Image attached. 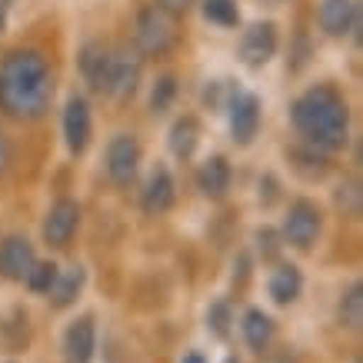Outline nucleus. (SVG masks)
Wrapping results in <instances>:
<instances>
[{"instance_id": "obj_3", "label": "nucleus", "mask_w": 363, "mask_h": 363, "mask_svg": "<svg viewBox=\"0 0 363 363\" xmlns=\"http://www.w3.org/2000/svg\"><path fill=\"white\" fill-rule=\"evenodd\" d=\"M177 40V21H174V11H167L160 4H150L137 13V47L143 54L150 57H160L167 54Z\"/></svg>"}, {"instance_id": "obj_23", "label": "nucleus", "mask_w": 363, "mask_h": 363, "mask_svg": "<svg viewBox=\"0 0 363 363\" xmlns=\"http://www.w3.org/2000/svg\"><path fill=\"white\" fill-rule=\"evenodd\" d=\"M57 274H60V270H57L54 264H33L30 274L23 277V280H27V286H30L33 294H47V290L54 286Z\"/></svg>"}, {"instance_id": "obj_30", "label": "nucleus", "mask_w": 363, "mask_h": 363, "mask_svg": "<svg viewBox=\"0 0 363 363\" xmlns=\"http://www.w3.org/2000/svg\"><path fill=\"white\" fill-rule=\"evenodd\" d=\"M227 363H237V360H227Z\"/></svg>"}, {"instance_id": "obj_27", "label": "nucleus", "mask_w": 363, "mask_h": 363, "mask_svg": "<svg viewBox=\"0 0 363 363\" xmlns=\"http://www.w3.org/2000/svg\"><path fill=\"white\" fill-rule=\"evenodd\" d=\"M190 0H160V7H167V11H184Z\"/></svg>"}, {"instance_id": "obj_21", "label": "nucleus", "mask_w": 363, "mask_h": 363, "mask_svg": "<svg viewBox=\"0 0 363 363\" xmlns=\"http://www.w3.org/2000/svg\"><path fill=\"white\" fill-rule=\"evenodd\" d=\"M203 17L217 27H237L240 11H237L233 0H203Z\"/></svg>"}, {"instance_id": "obj_13", "label": "nucleus", "mask_w": 363, "mask_h": 363, "mask_svg": "<svg viewBox=\"0 0 363 363\" xmlns=\"http://www.w3.org/2000/svg\"><path fill=\"white\" fill-rule=\"evenodd\" d=\"M177 200V187H174V177L167 167H157L150 180H147V190H143V210L147 213H167V210L174 207Z\"/></svg>"}, {"instance_id": "obj_4", "label": "nucleus", "mask_w": 363, "mask_h": 363, "mask_svg": "<svg viewBox=\"0 0 363 363\" xmlns=\"http://www.w3.org/2000/svg\"><path fill=\"white\" fill-rule=\"evenodd\" d=\"M284 237L290 247L297 250H310L320 237V210L310 203V200H297L290 203V213L284 220Z\"/></svg>"}, {"instance_id": "obj_22", "label": "nucleus", "mask_w": 363, "mask_h": 363, "mask_svg": "<svg viewBox=\"0 0 363 363\" xmlns=\"http://www.w3.org/2000/svg\"><path fill=\"white\" fill-rule=\"evenodd\" d=\"M340 323L343 327H350V330H357L363 323V290L360 284H353L350 290H347V297L340 300Z\"/></svg>"}, {"instance_id": "obj_11", "label": "nucleus", "mask_w": 363, "mask_h": 363, "mask_svg": "<svg viewBox=\"0 0 363 363\" xmlns=\"http://www.w3.org/2000/svg\"><path fill=\"white\" fill-rule=\"evenodd\" d=\"M90 107L84 97H74L67 104L64 111V137H67V147L74 150V154H84L90 143Z\"/></svg>"}, {"instance_id": "obj_5", "label": "nucleus", "mask_w": 363, "mask_h": 363, "mask_svg": "<svg viewBox=\"0 0 363 363\" xmlns=\"http://www.w3.org/2000/svg\"><path fill=\"white\" fill-rule=\"evenodd\" d=\"M140 57L130 54V50H117L111 54V67H107V84H104V94H111L117 100H127L140 84Z\"/></svg>"}, {"instance_id": "obj_20", "label": "nucleus", "mask_w": 363, "mask_h": 363, "mask_svg": "<svg viewBox=\"0 0 363 363\" xmlns=\"http://www.w3.org/2000/svg\"><path fill=\"white\" fill-rule=\"evenodd\" d=\"M197 140H200V123L194 117H184V121L174 123V130H170V150L177 157H184L187 160L194 150H197Z\"/></svg>"}, {"instance_id": "obj_24", "label": "nucleus", "mask_w": 363, "mask_h": 363, "mask_svg": "<svg viewBox=\"0 0 363 363\" xmlns=\"http://www.w3.org/2000/svg\"><path fill=\"white\" fill-rule=\"evenodd\" d=\"M207 327L213 333H217V337H227V333H230V307H227V303H213V307H210V313H207Z\"/></svg>"}, {"instance_id": "obj_14", "label": "nucleus", "mask_w": 363, "mask_h": 363, "mask_svg": "<svg viewBox=\"0 0 363 363\" xmlns=\"http://www.w3.org/2000/svg\"><path fill=\"white\" fill-rule=\"evenodd\" d=\"M320 27L330 37H343L357 27V4L353 0H323L320 4Z\"/></svg>"}, {"instance_id": "obj_6", "label": "nucleus", "mask_w": 363, "mask_h": 363, "mask_svg": "<svg viewBox=\"0 0 363 363\" xmlns=\"http://www.w3.org/2000/svg\"><path fill=\"white\" fill-rule=\"evenodd\" d=\"M137 164H140V143L133 133H117L107 147V174H111L113 184H130L133 174H137Z\"/></svg>"}, {"instance_id": "obj_28", "label": "nucleus", "mask_w": 363, "mask_h": 363, "mask_svg": "<svg viewBox=\"0 0 363 363\" xmlns=\"http://www.w3.org/2000/svg\"><path fill=\"white\" fill-rule=\"evenodd\" d=\"M184 363H207V360H203L200 353H187V357H184Z\"/></svg>"}, {"instance_id": "obj_16", "label": "nucleus", "mask_w": 363, "mask_h": 363, "mask_svg": "<svg viewBox=\"0 0 363 363\" xmlns=\"http://www.w3.org/2000/svg\"><path fill=\"white\" fill-rule=\"evenodd\" d=\"M107 67H111V50L104 44H87L84 54H80V70L94 90H104L107 84Z\"/></svg>"}, {"instance_id": "obj_17", "label": "nucleus", "mask_w": 363, "mask_h": 363, "mask_svg": "<svg viewBox=\"0 0 363 363\" xmlns=\"http://www.w3.org/2000/svg\"><path fill=\"white\" fill-rule=\"evenodd\" d=\"M300 290H303V280H300V270L290 264H280L270 274V297L280 303V307H286V303H294V300L300 297Z\"/></svg>"}, {"instance_id": "obj_10", "label": "nucleus", "mask_w": 363, "mask_h": 363, "mask_svg": "<svg viewBox=\"0 0 363 363\" xmlns=\"http://www.w3.org/2000/svg\"><path fill=\"white\" fill-rule=\"evenodd\" d=\"M260 130V100L253 94H233L230 97V133L237 143H250Z\"/></svg>"}, {"instance_id": "obj_19", "label": "nucleus", "mask_w": 363, "mask_h": 363, "mask_svg": "<svg viewBox=\"0 0 363 363\" xmlns=\"http://www.w3.org/2000/svg\"><path fill=\"white\" fill-rule=\"evenodd\" d=\"M80 286H84V267H70L64 274H57L54 286L47 290V294H50V303H54V307H70V303L77 300Z\"/></svg>"}, {"instance_id": "obj_25", "label": "nucleus", "mask_w": 363, "mask_h": 363, "mask_svg": "<svg viewBox=\"0 0 363 363\" xmlns=\"http://www.w3.org/2000/svg\"><path fill=\"white\" fill-rule=\"evenodd\" d=\"M177 94V80L174 77H160L154 87V97H150V104H154V111H167L170 107V100H174Z\"/></svg>"}, {"instance_id": "obj_8", "label": "nucleus", "mask_w": 363, "mask_h": 363, "mask_svg": "<svg viewBox=\"0 0 363 363\" xmlns=\"http://www.w3.org/2000/svg\"><path fill=\"white\" fill-rule=\"evenodd\" d=\"M94 350H97L94 317H77L64 333V360L67 363H94Z\"/></svg>"}, {"instance_id": "obj_2", "label": "nucleus", "mask_w": 363, "mask_h": 363, "mask_svg": "<svg viewBox=\"0 0 363 363\" xmlns=\"http://www.w3.org/2000/svg\"><path fill=\"white\" fill-rule=\"evenodd\" d=\"M290 113H294V127L300 130V137L307 143H313V147L337 150V147L347 143L350 111H347V100L333 87H327V84L303 90L294 100Z\"/></svg>"}, {"instance_id": "obj_1", "label": "nucleus", "mask_w": 363, "mask_h": 363, "mask_svg": "<svg viewBox=\"0 0 363 363\" xmlns=\"http://www.w3.org/2000/svg\"><path fill=\"white\" fill-rule=\"evenodd\" d=\"M54 94L50 84V67L40 54L33 50H17L4 60L0 67V107L21 117V121H33L47 111Z\"/></svg>"}, {"instance_id": "obj_31", "label": "nucleus", "mask_w": 363, "mask_h": 363, "mask_svg": "<svg viewBox=\"0 0 363 363\" xmlns=\"http://www.w3.org/2000/svg\"><path fill=\"white\" fill-rule=\"evenodd\" d=\"M0 4H7V0H0Z\"/></svg>"}, {"instance_id": "obj_26", "label": "nucleus", "mask_w": 363, "mask_h": 363, "mask_svg": "<svg viewBox=\"0 0 363 363\" xmlns=\"http://www.w3.org/2000/svg\"><path fill=\"white\" fill-rule=\"evenodd\" d=\"M7 160H11V150H7V140H4V133H0V174L7 170Z\"/></svg>"}, {"instance_id": "obj_9", "label": "nucleus", "mask_w": 363, "mask_h": 363, "mask_svg": "<svg viewBox=\"0 0 363 363\" xmlns=\"http://www.w3.org/2000/svg\"><path fill=\"white\" fill-rule=\"evenodd\" d=\"M277 54V27L274 23H253L240 40V60L247 67H264Z\"/></svg>"}, {"instance_id": "obj_12", "label": "nucleus", "mask_w": 363, "mask_h": 363, "mask_svg": "<svg viewBox=\"0 0 363 363\" xmlns=\"http://www.w3.org/2000/svg\"><path fill=\"white\" fill-rule=\"evenodd\" d=\"M33 264L37 260H33V247L27 237H11L0 243V274L7 280H23Z\"/></svg>"}, {"instance_id": "obj_15", "label": "nucleus", "mask_w": 363, "mask_h": 363, "mask_svg": "<svg viewBox=\"0 0 363 363\" xmlns=\"http://www.w3.org/2000/svg\"><path fill=\"white\" fill-rule=\"evenodd\" d=\"M197 187L207 194V197H223L227 187H230V164L223 160V157H210L207 164L200 167L197 174Z\"/></svg>"}, {"instance_id": "obj_29", "label": "nucleus", "mask_w": 363, "mask_h": 363, "mask_svg": "<svg viewBox=\"0 0 363 363\" xmlns=\"http://www.w3.org/2000/svg\"><path fill=\"white\" fill-rule=\"evenodd\" d=\"M0 30H4V4H0Z\"/></svg>"}, {"instance_id": "obj_18", "label": "nucleus", "mask_w": 363, "mask_h": 363, "mask_svg": "<svg viewBox=\"0 0 363 363\" xmlns=\"http://www.w3.org/2000/svg\"><path fill=\"white\" fill-rule=\"evenodd\" d=\"M243 340L250 343L253 350H267L274 340V320L267 317L264 310H247L243 313Z\"/></svg>"}, {"instance_id": "obj_7", "label": "nucleus", "mask_w": 363, "mask_h": 363, "mask_svg": "<svg viewBox=\"0 0 363 363\" xmlns=\"http://www.w3.org/2000/svg\"><path fill=\"white\" fill-rule=\"evenodd\" d=\"M77 223H80L77 203L74 200H57L44 220V240L50 247H67V243L74 240V233H77Z\"/></svg>"}]
</instances>
